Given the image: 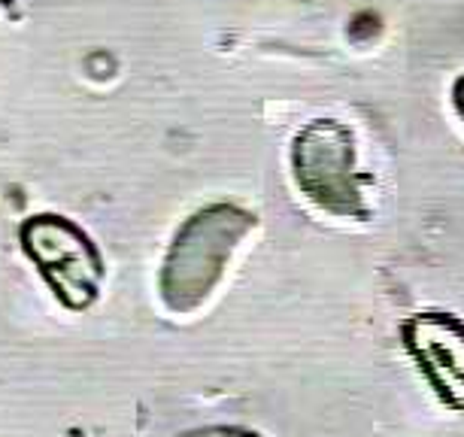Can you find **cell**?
I'll return each instance as SVG.
<instances>
[{
    "mask_svg": "<svg viewBox=\"0 0 464 437\" xmlns=\"http://www.w3.org/2000/svg\"><path fill=\"white\" fill-rule=\"evenodd\" d=\"M28 252L40 261L43 274L52 279V286L80 307L94 295V279H98V258L82 234H76L61 218H43L37 225H28Z\"/></svg>",
    "mask_w": 464,
    "mask_h": 437,
    "instance_id": "6da1fadb",
    "label": "cell"
},
{
    "mask_svg": "<svg viewBox=\"0 0 464 437\" xmlns=\"http://www.w3.org/2000/svg\"><path fill=\"white\" fill-rule=\"evenodd\" d=\"M407 346L450 407L464 410V325L452 316H419L407 328Z\"/></svg>",
    "mask_w": 464,
    "mask_h": 437,
    "instance_id": "7a4b0ae2",
    "label": "cell"
},
{
    "mask_svg": "<svg viewBox=\"0 0 464 437\" xmlns=\"http://www.w3.org/2000/svg\"><path fill=\"white\" fill-rule=\"evenodd\" d=\"M452 101H455V110H459V116L464 119V76H461V80H459V83H455Z\"/></svg>",
    "mask_w": 464,
    "mask_h": 437,
    "instance_id": "277c9868",
    "label": "cell"
},
{
    "mask_svg": "<svg viewBox=\"0 0 464 437\" xmlns=\"http://www.w3.org/2000/svg\"><path fill=\"white\" fill-rule=\"evenodd\" d=\"M301 143L306 150H313V155L322 164H328V177L310 191V198H316L322 207L337 209V213H353L358 207V189L353 182V170H334L343 168V164H353V143L346 140V131L325 121V125L306 131Z\"/></svg>",
    "mask_w": 464,
    "mask_h": 437,
    "instance_id": "3957f363",
    "label": "cell"
}]
</instances>
